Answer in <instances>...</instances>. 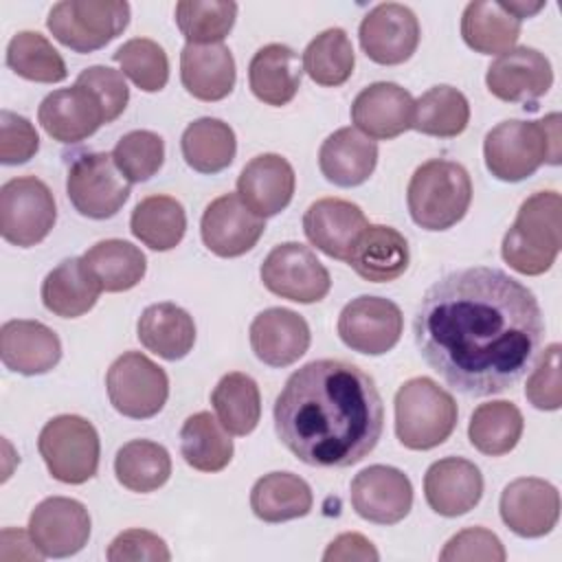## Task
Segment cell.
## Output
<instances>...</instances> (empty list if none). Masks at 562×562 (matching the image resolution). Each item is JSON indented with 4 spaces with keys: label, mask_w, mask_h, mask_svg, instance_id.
Wrapping results in <instances>:
<instances>
[{
    "label": "cell",
    "mask_w": 562,
    "mask_h": 562,
    "mask_svg": "<svg viewBox=\"0 0 562 562\" xmlns=\"http://www.w3.org/2000/svg\"><path fill=\"white\" fill-rule=\"evenodd\" d=\"M413 334L422 358L448 386L487 397L529 371L544 318L525 283L498 268L476 266L454 270L424 292Z\"/></svg>",
    "instance_id": "1"
},
{
    "label": "cell",
    "mask_w": 562,
    "mask_h": 562,
    "mask_svg": "<svg viewBox=\"0 0 562 562\" xmlns=\"http://www.w3.org/2000/svg\"><path fill=\"white\" fill-rule=\"evenodd\" d=\"M384 406L369 373L345 360L296 369L274 402L279 441L314 468H349L380 441Z\"/></svg>",
    "instance_id": "2"
},
{
    "label": "cell",
    "mask_w": 562,
    "mask_h": 562,
    "mask_svg": "<svg viewBox=\"0 0 562 562\" xmlns=\"http://www.w3.org/2000/svg\"><path fill=\"white\" fill-rule=\"evenodd\" d=\"M560 114L551 112L540 121H503L485 134L483 156L487 171L503 182H520L533 176L544 162L560 165L562 154Z\"/></svg>",
    "instance_id": "3"
},
{
    "label": "cell",
    "mask_w": 562,
    "mask_h": 562,
    "mask_svg": "<svg viewBox=\"0 0 562 562\" xmlns=\"http://www.w3.org/2000/svg\"><path fill=\"white\" fill-rule=\"evenodd\" d=\"M562 198L558 191H536L529 195L503 237V261L527 277L544 274L560 252Z\"/></svg>",
    "instance_id": "4"
},
{
    "label": "cell",
    "mask_w": 562,
    "mask_h": 562,
    "mask_svg": "<svg viewBox=\"0 0 562 562\" xmlns=\"http://www.w3.org/2000/svg\"><path fill=\"white\" fill-rule=\"evenodd\" d=\"M472 202V180L463 165L432 158L415 169L406 189L413 222L424 231H448L461 222Z\"/></svg>",
    "instance_id": "5"
},
{
    "label": "cell",
    "mask_w": 562,
    "mask_h": 562,
    "mask_svg": "<svg viewBox=\"0 0 562 562\" xmlns=\"http://www.w3.org/2000/svg\"><path fill=\"white\" fill-rule=\"evenodd\" d=\"M457 402L430 378H411L395 393V435L408 450H430L457 428Z\"/></svg>",
    "instance_id": "6"
},
{
    "label": "cell",
    "mask_w": 562,
    "mask_h": 562,
    "mask_svg": "<svg viewBox=\"0 0 562 562\" xmlns=\"http://www.w3.org/2000/svg\"><path fill=\"white\" fill-rule=\"evenodd\" d=\"M130 24L125 0H61L53 4L46 26L75 53H92L116 40Z\"/></svg>",
    "instance_id": "7"
},
{
    "label": "cell",
    "mask_w": 562,
    "mask_h": 562,
    "mask_svg": "<svg viewBox=\"0 0 562 562\" xmlns=\"http://www.w3.org/2000/svg\"><path fill=\"white\" fill-rule=\"evenodd\" d=\"M37 450L53 479L81 485L99 470V435L81 415H57L44 424Z\"/></svg>",
    "instance_id": "8"
},
{
    "label": "cell",
    "mask_w": 562,
    "mask_h": 562,
    "mask_svg": "<svg viewBox=\"0 0 562 562\" xmlns=\"http://www.w3.org/2000/svg\"><path fill=\"white\" fill-rule=\"evenodd\" d=\"M55 220V198L44 180L20 176L0 187V235L4 241L31 248L48 237Z\"/></svg>",
    "instance_id": "9"
},
{
    "label": "cell",
    "mask_w": 562,
    "mask_h": 562,
    "mask_svg": "<svg viewBox=\"0 0 562 562\" xmlns=\"http://www.w3.org/2000/svg\"><path fill=\"white\" fill-rule=\"evenodd\" d=\"M105 389L116 413L130 419H149L162 411L169 397V378L145 353L125 351L110 364Z\"/></svg>",
    "instance_id": "10"
},
{
    "label": "cell",
    "mask_w": 562,
    "mask_h": 562,
    "mask_svg": "<svg viewBox=\"0 0 562 562\" xmlns=\"http://www.w3.org/2000/svg\"><path fill=\"white\" fill-rule=\"evenodd\" d=\"M66 193L75 211L90 220L114 217L130 198V182L116 169L112 154L90 151L72 160Z\"/></svg>",
    "instance_id": "11"
},
{
    "label": "cell",
    "mask_w": 562,
    "mask_h": 562,
    "mask_svg": "<svg viewBox=\"0 0 562 562\" xmlns=\"http://www.w3.org/2000/svg\"><path fill=\"white\" fill-rule=\"evenodd\" d=\"M259 277L266 290L294 303H318L331 288L327 268L318 261L314 250L299 241L274 246L266 255Z\"/></svg>",
    "instance_id": "12"
},
{
    "label": "cell",
    "mask_w": 562,
    "mask_h": 562,
    "mask_svg": "<svg viewBox=\"0 0 562 562\" xmlns=\"http://www.w3.org/2000/svg\"><path fill=\"white\" fill-rule=\"evenodd\" d=\"M402 310L382 296L362 294L351 299L338 316L340 340L358 353L382 356L391 351L402 336Z\"/></svg>",
    "instance_id": "13"
},
{
    "label": "cell",
    "mask_w": 562,
    "mask_h": 562,
    "mask_svg": "<svg viewBox=\"0 0 562 562\" xmlns=\"http://www.w3.org/2000/svg\"><path fill=\"white\" fill-rule=\"evenodd\" d=\"M419 35L417 15L400 2H382L373 7L358 29L364 55L382 66L408 61L417 50Z\"/></svg>",
    "instance_id": "14"
},
{
    "label": "cell",
    "mask_w": 562,
    "mask_h": 562,
    "mask_svg": "<svg viewBox=\"0 0 562 562\" xmlns=\"http://www.w3.org/2000/svg\"><path fill=\"white\" fill-rule=\"evenodd\" d=\"M29 533L44 558H68L88 544L90 514L75 498L50 496L31 512Z\"/></svg>",
    "instance_id": "15"
},
{
    "label": "cell",
    "mask_w": 562,
    "mask_h": 562,
    "mask_svg": "<svg viewBox=\"0 0 562 562\" xmlns=\"http://www.w3.org/2000/svg\"><path fill=\"white\" fill-rule=\"evenodd\" d=\"M351 507L375 525H397L413 507L411 479L393 465H369L351 481Z\"/></svg>",
    "instance_id": "16"
},
{
    "label": "cell",
    "mask_w": 562,
    "mask_h": 562,
    "mask_svg": "<svg viewBox=\"0 0 562 562\" xmlns=\"http://www.w3.org/2000/svg\"><path fill=\"white\" fill-rule=\"evenodd\" d=\"M485 83L501 101L529 103L549 92L553 70L544 53L538 48L514 46L487 66Z\"/></svg>",
    "instance_id": "17"
},
{
    "label": "cell",
    "mask_w": 562,
    "mask_h": 562,
    "mask_svg": "<svg viewBox=\"0 0 562 562\" xmlns=\"http://www.w3.org/2000/svg\"><path fill=\"white\" fill-rule=\"evenodd\" d=\"M503 522L520 538L547 536L560 518L555 485L536 476H520L505 485L498 501Z\"/></svg>",
    "instance_id": "18"
},
{
    "label": "cell",
    "mask_w": 562,
    "mask_h": 562,
    "mask_svg": "<svg viewBox=\"0 0 562 562\" xmlns=\"http://www.w3.org/2000/svg\"><path fill=\"white\" fill-rule=\"evenodd\" d=\"M266 231V222L255 215L237 193L215 198L202 213L200 235L204 246L217 257H239L255 248Z\"/></svg>",
    "instance_id": "19"
},
{
    "label": "cell",
    "mask_w": 562,
    "mask_h": 562,
    "mask_svg": "<svg viewBox=\"0 0 562 562\" xmlns=\"http://www.w3.org/2000/svg\"><path fill=\"white\" fill-rule=\"evenodd\" d=\"M37 121L53 140L66 145L86 140L108 123L99 97L79 83L46 94L37 108Z\"/></svg>",
    "instance_id": "20"
},
{
    "label": "cell",
    "mask_w": 562,
    "mask_h": 562,
    "mask_svg": "<svg viewBox=\"0 0 562 562\" xmlns=\"http://www.w3.org/2000/svg\"><path fill=\"white\" fill-rule=\"evenodd\" d=\"M367 226L369 222L362 209L340 198H321L312 202L303 215V231L310 244L338 261H349Z\"/></svg>",
    "instance_id": "21"
},
{
    "label": "cell",
    "mask_w": 562,
    "mask_h": 562,
    "mask_svg": "<svg viewBox=\"0 0 562 562\" xmlns=\"http://www.w3.org/2000/svg\"><path fill=\"white\" fill-rule=\"evenodd\" d=\"M415 99L393 81H375L358 92L351 103V121L369 138L391 140L411 130Z\"/></svg>",
    "instance_id": "22"
},
{
    "label": "cell",
    "mask_w": 562,
    "mask_h": 562,
    "mask_svg": "<svg viewBox=\"0 0 562 562\" xmlns=\"http://www.w3.org/2000/svg\"><path fill=\"white\" fill-rule=\"evenodd\" d=\"M307 321L288 307H268L250 323V347L268 367H290L310 347Z\"/></svg>",
    "instance_id": "23"
},
{
    "label": "cell",
    "mask_w": 562,
    "mask_h": 562,
    "mask_svg": "<svg viewBox=\"0 0 562 562\" xmlns=\"http://www.w3.org/2000/svg\"><path fill=\"white\" fill-rule=\"evenodd\" d=\"M424 496L435 514L446 518L463 516L483 496V474L463 457L439 459L426 470Z\"/></svg>",
    "instance_id": "24"
},
{
    "label": "cell",
    "mask_w": 562,
    "mask_h": 562,
    "mask_svg": "<svg viewBox=\"0 0 562 562\" xmlns=\"http://www.w3.org/2000/svg\"><path fill=\"white\" fill-rule=\"evenodd\" d=\"M296 176L279 154H259L246 162L237 178V195L261 220L281 213L294 195Z\"/></svg>",
    "instance_id": "25"
},
{
    "label": "cell",
    "mask_w": 562,
    "mask_h": 562,
    "mask_svg": "<svg viewBox=\"0 0 562 562\" xmlns=\"http://www.w3.org/2000/svg\"><path fill=\"white\" fill-rule=\"evenodd\" d=\"M0 358L9 371L42 375L61 358L59 336L40 321L13 318L0 327Z\"/></svg>",
    "instance_id": "26"
},
{
    "label": "cell",
    "mask_w": 562,
    "mask_h": 562,
    "mask_svg": "<svg viewBox=\"0 0 562 562\" xmlns=\"http://www.w3.org/2000/svg\"><path fill=\"white\" fill-rule=\"evenodd\" d=\"M378 165V145L356 127H340L318 149V167L336 187H358L369 180Z\"/></svg>",
    "instance_id": "27"
},
{
    "label": "cell",
    "mask_w": 562,
    "mask_h": 562,
    "mask_svg": "<svg viewBox=\"0 0 562 562\" xmlns=\"http://www.w3.org/2000/svg\"><path fill=\"white\" fill-rule=\"evenodd\" d=\"M235 59L224 44H184L180 79L200 101H222L235 88Z\"/></svg>",
    "instance_id": "28"
},
{
    "label": "cell",
    "mask_w": 562,
    "mask_h": 562,
    "mask_svg": "<svg viewBox=\"0 0 562 562\" xmlns=\"http://www.w3.org/2000/svg\"><path fill=\"white\" fill-rule=\"evenodd\" d=\"M408 259V241L400 231L384 224H369L358 237L347 263L364 281L384 283L402 277Z\"/></svg>",
    "instance_id": "29"
},
{
    "label": "cell",
    "mask_w": 562,
    "mask_h": 562,
    "mask_svg": "<svg viewBox=\"0 0 562 562\" xmlns=\"http://www.w3.org/2000/svg\"><path fill=\"white\" fill-rule=\"evenodd\" d=\"M303 64L296 50L285 44L261 46L248 64V86L266 105L281 108L294 99L301 88Z\"/></svg>",
    "instance_id": "30"
},
{
    "label": "cell",
    "mask_w": 562,
    "mask_h": 562,
    "mask_svg": "<svg viewBox=\"0 0 562 562\" xmlns=\"http://www.w3.org/2000/svg\"><path fill=\"white\" fill-rule=\"evenodd\" d=\"M99 281L92 277L81 257L59 261L42 281V303L61 318L83 316L94 307L101 294Z\"/></svg>",
    "instance_id": "31"
},
{
    "label": "cell",
    "mask_w": 562,
    "mask_h": 562,
    "mask_svg": "<svg viewBox=\"0 0 562 562\" xmlns=\"http://www.w3.org/2000/svg\"><path fill=\"white\" fill-rule=\"evenodd\" d=\"M136 336L147 351L165 360H180L193 349L195 323L187 310L162 301L143 310Z\"/></svg>",
    "instance_id": "32"
},
{
    "label": "cell",
    "mask_w": 562,
    "mask_h": 562,
    "mask_svg": "<svg viewBox=\"0 0 562 562\" xmlns=\"http://www.w3.org/2000/svg\"><path fill=\"white\" fill-rule=\"evenodd\" d=\"M463 42L481 55H503L520 37V20L501 0H474L461 15Z\"/></svg>",
    "instance_id": "33"
},
{
    "label": "cell",
    "mask_w": 562,
    "mask_h": 562,
    "mask_svg": "<svg viewBox=\"0 0 562 562\" xmlns=\"http://www.w3.org/2000/svg\"><path fill=\"white\" fill-rule=\"evenodd\" d=\"M310 485L292 472H270L257 479L250 490V509L263 522L303 518L312 509Z\"/></svg>",
    "instance_id": "34"
},
{
    "label": "cell",
    "mask_w": 562,
    "mask_h": 562,
    "mask_svg": "<svg viewBox=\"0 0 562 562\" xmlns=\"http://www.w3.org/2000/svg\"><path fill=\"white\" fill-rule=\"evenodd\" d=\"M180 149L184 162L193 171L220 173L233 162L237 140L228 123L213 116H202L184 127Z\"/></svg>",
    "instance_id": "35"
},
{
    "label": "cell",
    "mask_w": 562,
    "mask_h": 562,
    "mask_svg": "<svg viewBox=\"0 0 562 562\" xmlns=\"http://www.w3.org/2000/svg\"><path fill=\"white\" fill-rule=\"evenodd\" d=\"M81 259L105 292L132 290L143 281L147 270L143 250L125 239L97 241Z\"/></svg>",
    "instance_id": "36"
},
{
    "label": "cell",
    "mask_w": 562,
    "mask_h": 562,
    "mask_svg": "<svg viewBox=\"0 0 562 562\" xmlns=\"http://www.w3.org/2000/svg\"><path fill=\"white\" fill-rule=\"evenodd\" d=\"M130 231L151 250H171L182 241L187 231L184 206L171 195H147L134 206Z\"/></svg>",
    "instance_id": "37"
},
{
    "label": "cell",
    "mask_w": 562,
    "mask_h": 562,
    "mask_svg": "<svg viewBox=\"0 0 562 562\" xmlns=\"http://www.w3.org/2000/svg\"><path fill=\"white\" fill-rule=\"evenodd\" d=\"M231 432L209 411L193 413L180 428V452L198 472H220L233 459Z\"/></svg>",
    "instance_id": "38"
},
{
    "label": "cell",
    "mask_w": 562,
    "mask_h": 562,
    "mask_svg": "<svg viewBox=\"0 0 562 562\" xmlns=\"http://www.w3.org/2000/svg\"><path fill=\"white\" fill-rule=\"evenodd\" d=\"M116 481L130 492L147 494L162 487L171 476V457L165 446L149 439L123 443L114 457Z\"/></svg>",
    "instance_id": "39"
},
{
    "label": "cell",
    "mask_w": 562,
    "mask_h": 562,
    "mask_svg": "<svg viewBox=\"0 0 562 562\" xmlns=\"http://www.w3.org/2000/svg\"><path fill=\"white\" fill-rule=\"evenodd\" d=\"M525 428L522 413L516 404L496 400L479 404L470 417L468 437L470 443L487 454V457H503L516 448Z\"/></svg>",
    "instance_id": "40"
},
{
    "label": "cell",
    "mask_w": 562,
    "mask_h": 562,
    "mask_svg": "<svg viewBox=\"0 0 562 562\" xmlns=\"http://www.w3.org/2000/svg\"><path fill=\"white\" fill-rule=\"evenodd\" d=\"M211 404L217 413L220 424L231 435H248L257 428L261 417V395L257 382L241 373L233 371L222 375L211 393Z\"/></svg>",
    "instance_id": "41"
},
{
    "label": "cell",
    "mask_w": 562,
    "mask_h": 562,
    "mask_svg": "<svg viewBox=\"0 0 562 562\" xmlns=\"http://www.w3.org/2000/svg\"><path fill=\"white\" fill-rule=\"evenodd\" d=\"M470 121V103L465 94L452 86H432L426 90L413 108L411 127L437 136V138H454L459 136Z\"/></svg>",
    "instance_id": "42"
},
{
    "label": "cell",
    "mask_w": 562,
    "mask_h": 562,
    "mask_svg": "<svg viewBox=\"0 0 562 562\" xmlns=\"http://www.w3.org/2000/svg\"><path fill=\"white\" fill-rule=\"evenodd\" d=\"M356 66V55L349 35L334 26L318 33L303 50V70L307 77L325 88L342 86Z\"/></svg>",
    "instance_id": "43"
},
{
    "label": "cell",
    "mask_w": 562,
    "mask_h": 562,
    "mask_svg": "<svg viewBox=\"0 0 562 562\" xmlns=\"http://www.w3.org/2000/svg\"><path fill=\"white\" fill-rule=\"evenodd\" d=\"M7 66L22 79L59 83L68 77L66 61L37 31H20L7 46Z\"/></svg>",
    "instance_id": "44"
},
{
    "label": "cell",
    "mask_w": 562,
    "mask_h": 562,
    "mask_svg": "<svg viewBox=\"0 0 562 562\" xmlns=\"http://www.w3.org/2000/svg\"><path fill=\"white\" fill-rule=\"evenodd\" d=\"M237 18V4L231 0H180L176 4V24L187 44H222Z\"/></svg>",
    "instance_id": "45"
},
{
    "label": "cell",
    "mask_w": 562,
    "mask_h": 562,
    "mask_svg": "<svg viewBox=\"0 0 562 562\" xmlns=\"http://www.w3.org/2000/svg\"><path fill=\"white\" fill-rule=\"evenodd\" d=\"M114 61L121 72L143 92H158L169 81V59L165 48L147 37H132L116 48Z\"/></svg>",
    "instance_id": "46"
},
{
    "label": "cell",
    "mask_w": 562,
    "mask_h": 562,
    "mask_svg": "<svg viewBox=\"0 0 562 562\" xmlns=\"http://www.w3.org/2000/svg\"><path fill=\"white\" fill-rule=\"evenodd\" d=\"M112 160L127 182H145L165 162V140L149 130L127 132L114 145Z\"/></svg>",
    "instance_id": "47"
},
{
    "label": "cell",
    "mask_w": 562,
    "mask_h": 562,
    "mask_svg": "<svg viewBox=\"0 0 562 562\" xmlns=\"http://www.w3.org/2000/svg\"><path fill=\"white\" fill-rule=\"evenodd\" d=\"M525 397L538 411H558L562 406V375H560V345L551 342L536 367L531 369Z\"/></svg>",
    "instance_id": "48"
},
{
    "label": "cell",
    "mask_w": 562,
    "mask_h": 562,
    "mask_svg": "<svg viewBox=\"0 0 562 562\" xmlns=\"http://www.w3.org/2000/svg\"><path fill=\"white\" fill-rule=\"evenodd\" d=\"M507 558L501 538L485 527H468L454 533L443 551L439 553L441 562H459V560H490L503 562Z\"/></svg>",
    "instance_id": "49"
},
{
    "label": "cell",
    "mask_w": 562,
    "mask_h": 562,
    "mask_svg": "<svg viewBox=\"0 0 562 562\" xmlns=\"http://www.w3.org/2000/svg\"><path fill=\"white\" fill-rule=\"evenodd\" d=\"M40 149V136L33 123L15 112H0V162L22 165L29 162Z\"/></svg>",
    "instance_id": "50"
},
{
    "label": "cell",
    "mask_w": 562,
    "mask_h": 562,
    "mask_svg": "<svg viewBox=\"0 0 562 562\" xmlns=\"http://www.w3.org/2000/svg\"><path fill=\"white\" fill-rule=\"evenodd\" d=\"M75 83L92 90L99 97L108 123L119 119L130 101V88L123 79V72L108 66H90L81 70Z\"/></svg>",
    "instance_id": "51"
},
{
    "label": "cell",
    "mask_w": 562,
    "mask_h": 562,
    "mask_svg": "<svg viewBox=\"0 0 562 562\" xmlns=\"http://www.w3.org/2000/svg\"><path fill=\"white\" fill-rule=\"evenodd\" d=\"M110 562H169L171 553L167 542L147 529H125L108 547Z\"/></svg>",
    "instance_id": "52"
},
{
    "label": "cell",
    "mask_w": 562,
    "mask_h": 562,
    "mask_svg": "<svg viewBox=\"0 0 562 562\" xmlns=\"http://www.w3.org/2000/svg\"><path fill=\"white\" fill-rule=\"evenodd\" d=\"M325 562H338V560H380L378 549L373 547V542L369 538H364L362 533L349 531V533H340L338 538H334L329 542V547L323 553Z\"/></svg>",
    "instance_id": "53"
},
{
    "label": "cell",
    "mask_w": 562,
    "mask_h": 562,
    "mask_svg": "<svg viewBox=\"0 0 562 562\" xmlns=\"http://www.w3.org/2000/svg\"><path fill=\"white\" fill-rule=\"evenodd\" d=\"M505 2V0H503ZM505 7L522 22L525 18H531L536 15L540 9H544V2H520V0H514V2H505Z\"/></svg>",
    "instance_id": "54"
}]
</instances>
